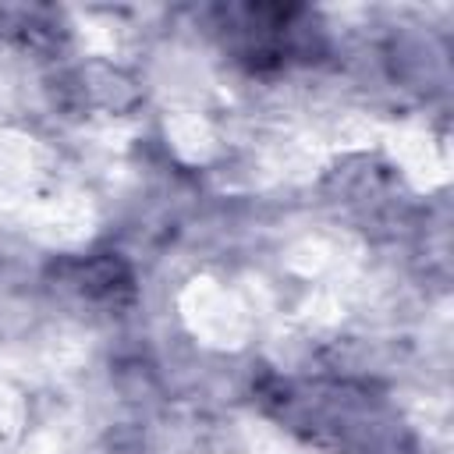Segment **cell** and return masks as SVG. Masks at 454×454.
Instances as JSON below:
<instances>
[{"label": "cell", "instance_id": "cell-2", "mask_svg": "<svg viewBox=\"0 0 454 454\" xmlns=\"http://www.w3.org/2000/svg\"><path fill=\"white\" fill-rule=\"evenodd\" d=\"M223 46L248 64L252 71H273L301 60H316L323 50V32L316 14L305 7H273V4H245L220 11Z\"/></svg>", "mask_w": 454, "mask_h": 454}, {"label": "cell", "instance_id": "cell-1", "mask_svg": "<svg viewBox=\"0 0 454 454\" xmlns=\"http://www.w3.org/2000/svg\"><path fill=\"white\" fill-rule=\"evenodd\" d=\"M259 404L287 433L330 454H411L401 411L372 387L351 380H270Z\"/></svg>", "mask_w": 454, "mask_h": 454}, {"label": "cell", "instance_id": "cell-3", "mask_svg": "<svg viewBox=\"0 0 454 454\" xmlns=\"http://www.w3.org/2000/svg\"><path fill=\"white\" fill-rule=\"evenodd\" d=\"M57 284L85 305H121L135 291V277L117 255L71 259L57 270Z\"/></svg>", "mask_w": 454, "mask_h": 454}]
</instances>
